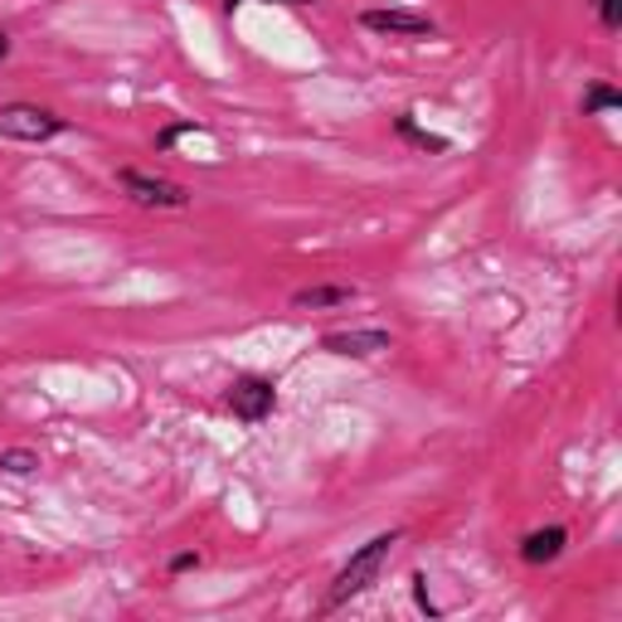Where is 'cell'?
Instances as JSON below:
<instances>
[{
    "instance_id": "5",
    "label": "cell",
    "mask_w": 622,
    "mask_h": 622,
    "mask_svg": "<svg viewBox=\"0 0 622 622\" xmlns=\"http://www.w3.org/2000/svg\"><path fill=\"white\" fill-rule=\"evenodd\" d=\"M394 346V336L380 331V326H365V331H331L321 336V350L326 356H340V360H375Z\"/></svg>"
},
{
    "instance_id": "12",
    "label": "cell",
    "mask_w": 622,
    "mask_h": 622,
    "mask_svg": "<svg viewBox=\"0 0 622 622\" xmlns=\"http://www.w3.org/2000/svg\"><path fill=\"white\" fill-rule=\"evenodd\" d=\"M180 137H210V127H200V122H176V127L156 131V151H170Z\"/></svg>"
},
{
    "instance_id": "13",
    "label": "cell",
    "mask_w": 622,
    "mask_h": 622,
    "mask_svg": "<svg viewBox=\"0 0 622 622\" xmlns=\"http://www.w3.org/2000/svg\"><path fill=\"white\" fill-rule=\"evenodd\" d=\"M593 10H599L603 30H622V0H593Z\"/></svg>"
},
{
    "instance_id": "11",
    "label": "cell",
    "mask_w": 622,
    "mask_h": 622,
    "mask_svg": "<svg viewBox=\"0 0 622 622\" xmlns=\"http://www.w3.org/2000/svg\"><path fill=\"white\" fill-rule=\"evenodd\" d=\"M583 117H599V113H618L622 107V93L613 88V83H593L589 93H583Z\"/></svg>"
},
{
    "instance_id": "8",
    "label": "cell",
    "mask_w": 622,
    "mask_h": 622,
    "mask_svg": "<svg viewBox=\"0 0 622 622\" xmlns=\"http://www.w3.org/2000/svg\"><path fill=\"white\" fill-rule=\"evenodd\" d=\"M346 302H356V287H346V283H326V287H302V292H292V307H297V312L346 307Z\"/></svg>"
},
{
    "instance_id": "7",
    "label": "cell",
    "mask_w": 622,
    "mask_h": 622,
    "mask_svg": "<svg viewBox=\"0 0 622 622\" xmlns=\"http://www.w3.org/2000/svg\"><path fill=\"white\" fill-rule=\"evenodd\" d=\"M565 545H569V530L565 526H540V530H530L526 540H520V559L526 565H555L559 555H565Z\"/></svg>"
},
{
    "instance_id": "17",
    "label": "cell",
    "mask_w": 622,
    "mask_h": 622,
    "mask_svg": "<svg viewBox=\"0 0 622 622\" xmlns=\"http://www.w3.org/2000/svg\"><path fill=\"white\" fill-rule=\"evenodd\" d=\"M283 6H316V0H283Z\"/></svg>"
},
{
    "instance_id": "15",
    "label": "cell",
    "mask_w": 622,
    "mask_h": 622,
    "mask_svg": "<svg viewBox=\"0 0 622 622\" xmlns=\"http://www.w3.org/2000/svg\"><path fill=\"white\" fill-rule=\"evenodd\" d=\"M190 569H200V555H194V550H186V555L170 559V574H190Z\"/></svg>"
},
{
    "instance_id": "6",
    "label": "cell",
    "mask_w": 622,
    "mask_h": 622,
    "mask_svg": "<svg viewBox=\"0 0 622 622\" xmlns=\"http://www.w3.org/2000/svg\"><path fill=\"white\" fill-rule=\"evenodd\" d=\"M360 24L375 34H399V40H433L437 34V24L429 15H413V10H365Z\"/></svg>"
},
{
    "instance_id": "4",
    "label": "cell",
    "mask_w": 622,
    "mask_h": 622,
    "mask_svg": "<svg viewBox=\"0 0 622 622\" xmlns=\"http://www.w3.org/2000/svg\"><path fill=\"white\" fill-rule=\"evenodd\" d=\"M224 404L239 423H263L267 413L277 409V384L267 380V375H239V380L229 384Z\"/></svg>"
},
{
    "instance_id": "14",
    "label": "cell",
    "mask_w": 622,
    "mask_h": 622,
    "mask_svg": "<svg viewBox=\"0 0 622 622\" xmlns=\"http://www.w3.org/2000/svg\"><path fill=\"white\" fill-rule=\"evenodd\" d=\"M413 599H419L423 613H433V618H437V608H433V599H429V574H413Z\"/></svg>"
},
{
    "instance_id": "9",
    "label": "cell",
    "mask_w": 622,
    "mask_h": 622,
    "mask_svg": "<svg viewBox=\"0 0 622 622\" xmlns=\"http://www.w3.org/2000/svg\"><path fill=\"white\" fill-rule=\"evenodd\" d=\"M394 131H399V137H404L409 146H419V151H433V156H443L447 146H453V141H447V137H437V131H423L419 122H413V113H399Z\"/></svg>"
},
{
    "instance_id": "1",
    "label": "cell",
    "mask_w": 622,
    "mask_h": 622,
    "mask_svg": "<svg viewBox=\"0 0 622 622\" xmlns=\"http://www.w3.org/2000/svg\"><path fill=\"white\" fill-rule=\"evenodd\" d=\"M394 545H399V530H380V535H370V540H365L360 550L336 569L331 589H326V599H321V613H336V608H346L350 599H360V593L370 589L375 579H380V569L389 565V555H394Z\"/></svg>"
},
{
    "instance_id": "3",
    "label": "cell",
    "mask_w": 622,
    "mask_h": 622,
    "mask_svg": "<svg viewBox=\"0 0 622 622\" xmlns=\"http://www.w3.org/2000/svg\"><path fill=\"white\" fill-rule=\"evenodd\" d=\"M117 186L131 194L146 210H186L190 204V190L180 180H166V176H146V170H117Z\"/></svg>"
},
{
    "instance_id": "2",
    "label": "cell",
    "mask_w": 622,
    "mask_h": 622,
    "mask_svg": "<svg viewBox=\"0 0 622 622\" xmlns=\"http://www.w3.org/2000/svg\"><path fill=\"white\" fill-rule=\"evenodd\" d=\"M64 131H68V122L59 113H49V107H40V103H6L0 107V137L6 141L40 146V141L64 137Z\"/></svg>"
},
{
    "instance_id": "10",
    "label": "cell",
    "mask_w": 622,
    "mask_h": 622,
    "mask_svg": "<svg viewBox=\"0 0 622 622\" xmlns=\"http://www.w3.org/2000/svg\"><path fill=\"white\" fill-rule=\"evenodd\" d=\"M0 472L6 477H34L40 472V453L34 447H0Z\"/></svg>"
},
{
    "instance_id": "16",
    "label": "cell",
    "mask_w": 622,
    "mask_h": 622,
    "mask_svg": "<svg viewBox=\"0 0 622 622\" xmlns=\"http://www.w3.org/2000/svg\"><path fill=\"white\" fill-rule=\"evenodd\" d=\"M6 59H10V34L0 30V64H6Z\"/></svg>"
}]
</instances>
